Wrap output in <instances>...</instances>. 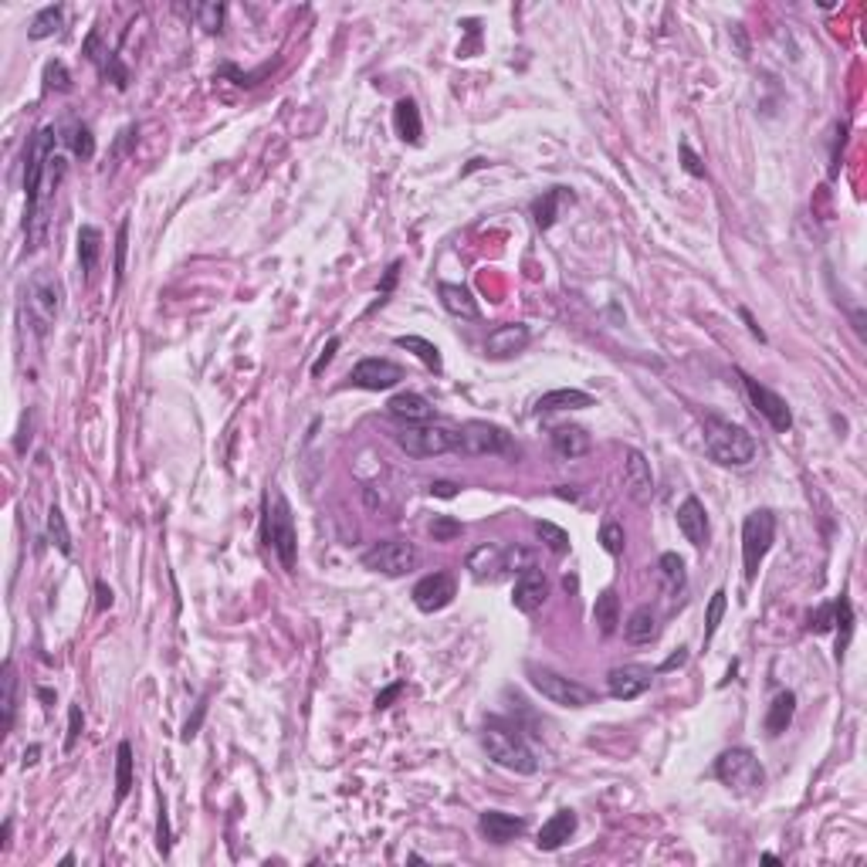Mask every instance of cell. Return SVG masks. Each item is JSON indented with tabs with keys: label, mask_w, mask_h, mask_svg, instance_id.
I'll return each instance as SVG.
<instances>
[{
	"label": "cell",
	"mask_w": 867,
	"mask_h": 867,
	"mask_svg": "<svg viewBox=\"0 0 867 867\" xmlns=\"http://www.w3.org/2000/svg\"><path fill=\"white\" fill-rule=\"evenodd\" d=\"M701 427H705V451H708V458L715 464H722V468H746V464L756 461V451H759L756 438L742 424H732V421L718 417V413H705Z\"/></svg>",
	"instance_id": "1"
},
{
	"label": "cell",
	"mask_w": 867,
	"mask_h": 867,
	"mask_svg": "<svg viewBox=\"0 0 867 867\" xmlns=\"http://www.w3.org/2000/svg\"><path fill=\"white\" fill-rule=\"evenodd\" d=\"M481 746H485L492 763H498L502 769H511L519 776H532L539 769V759H536V752L522 739V732L515 729V725H509V722H502V718H488L485 722Z\"/></svg>",
	"instance_id": "2"
},
{
	"label": "cell",
	"mask_w": 867,
	"mask_h": 867,
	"mask_svg": "<svg viewBox=\"0 0 867 867\" xmlns=\"http://www.w3.org/2000/svg\"><path fill=\"white\" fill-rule=\"evenodd\" d=\"M261 532H265V543L272 549L282 569L285 573H295V560H299V536H295V519H291V505L289 498L278 492V488H268L265 495V522H261Z\"/></svg>",
	"instance_id": "3"
},
{
	"label": "cell",
	"mask_w": 867,
	"mask_h": 867,
	"mask_svg": "<svg viewBox=\"0 0 867 867\" xmlns=\"http://www.w3.org/2000/svg\"><path fill=\"white\" fill-rule=\"evenodd\" d=\"M715 780L722 782V786H729L735 797H756V793H763L765 773L752 748L735 746V748H725L715 759Z\"/></svg>",
	"instance_id": "4"
},
{
	"label": "cell",
	"mask_w": 867,
	"mask_h": 867,
	"mask_svg": "<svg viewBox=\"0 0 867 867\" xmlns=\"http://www.w3.org/2000/svg\"><path fill=\"white\" fill-rule=\"evenodd\" d=\"M773 539H776V515L769 509L748 511L746 522H742V569H746L748 586L759 577V566L769 556Z\"/></svg>",
	"instance_id": "5"
},
{
	"label": "cell",
	"mask_w": 867,
	"mask_h": 867,
	"mask_svg": "<svg viewBox=\"0 0 867 867\" xmlns=\"http://www.w3.org/2000/svg\"><path fill=\"white\" fill-rule=\"evenodd\" d=\"M526 675H528V684H532L545 701H552V705H560V708H586V705H593L596 701V695L586 688V684L566 678V675L552 671V667L528 664Z\"/></svg>",
	"instance_id": "6"
},
{
	"label": "cell",
	"mask_w": 867,
	"mask_h": 867,
	"mask_svg": "<svg viewBox=\"0 0 867 867\" xmlns=\"http://www.w3.org/2000/svg\"><path fill=\"white\" fill-rule=\"evenodd\" d=\"M61 299H65V289H61V282L54 274L37 272L28 282L24 302H28V315H31V325H35L37 336H48V329H52L58 312H61Z\"/></svg>",
	"instance_id": "7"
},
{
	"label": "cell",
	"mask_w": 867,
	"mask_h": 867,
	"mask_svg": "<svg viewBox=\"0 0 867 867\" xmlns=\"http://www.w3.org/2000/svg\"><path fill=\"white\" fill-rule=\"evenodd\" d=\"M397 444L407 451L410 458H434V454H447V451H458V430L444 424H407L397 434Z\"/></svg>",
	"instance_id": "8"
},
{
	"label": "cell",
	"mask_w": 867,
	"mask_h": 867,
	"mask_svg": "<svg viewBox=\"0 0 867 867\" xmlns=\"http://www.w3.org/2000/svg\"><path fill=\"white\" fill-rule=\"evenodd\" d=\"M363 566L380 577H404L417 566V549L407 539H387L363 552Z\"/></svg>",
	"instance_id": "9"
},
{
	"label": "cell",
	"mask_w": 867,
	"mask_h": 867,
	"mask_svg": "<svg viewBox=\"0 0 867 867\" xmlns=\"http://www.w3.org/2000/svg\"><path fill=\"white\" fill-rule=\"evenodd\" d=\"M458 451L471 454V458H485V454H509L511 451V434L505 427L488 424V421H468L458 430Z\"/></svg>",
	"instance_id": "10"
},
{
	"label": "cell",
	"mask_w": 867,
	"mask_h": 867,
	"mask_svg": "<svg viewBox=\"0 0 867 867\" xmlns=\"http://www.w3.org/2000/svg\"><path fill=\"white\" fill-rule=\"evenodd\" d=\"M739 380H742L748 404L756 407V413H763L765 421H769V427H773L776 434H786V430L793 427V410H789V404H786V400H782V397L776 390L763 387L759 380H752V376L742 373V370H739Z\"/></svg>",
	"instance_id": "11"
},
{
	"label": "cell",
	"mask_w": 867,
	"mask_h": 867,
	"mask_svg": "<svg viewBox=\"0 0 867 867\" xmlns=\"http://www.w3.org/2000/svg\"><path fill=\"white\" fill-rule=\"evenodd\" d=\"M404 380V370L393 363V359H383V356H366L359 359L356 366H353V373H349V383L353 387H359V390H390V387H397Z\"/></svg>",
	"instance_id": "12"
},
{
	"label": "cell",
	"mask_w": 867,
	"mask_h": 867,
	"mask_svg": "<svg viewBox=\"0 0 867 867\" xmlns=\"http://www.w3.org/2000/svg\"><path fill=\"white\" fill-rule=\"evenodd\" d=\"M410 596H413V607L421 613H438L458 596V583L451 573H430V577L417 579Z\"/></svg>",
	"instance_id": "13"
},
{
	"label": "cell",
	"mask_w": 867,
	"mask_h": 867,
	"mask_svg": "<svg viewBox=\"0 0 867 867\" xmlns=\"http://www.w3.org/2000/svg\"><path fill=\"white\" fill-rule=\"evenodd\" d=\"M624 488L637 505H650V498H654L650 461L637 447H624Z\"/></svg>",
	"instance_id": "14"
},
{
	"label": "cell",
	"mask_w": 867,
	"mask_h": 867,
	"mask_svg": "<svg viewBox=\"0 0 867 867\" xmlns=\"http://www.w3.org/2000/svg\"><path fill=\"white\" fill-rule=\"evenodd\" d=\"M650 681H654V671L644 664H620L607 675V691L617 701H634L650 688Z\"/></svg>",
	"instance_id": "15"
},
{
	"label": "cell",
	"mask_w": 867,
	"mask_h": 867,
	"mask_svg": "<svg viewBox=\"0 0 867 867\" xmlns=\"http://www.w3.org/2000/svg\"><path fill=\"white\" fill-rule=\"evenodd\" d=\"M545 596H549V579H545L543 569L532 566V569L519 573V579H515L511 607H515L519 613H536L545 603Z\"/></svg>",
	"instance_id": "16"
},
{
	"label": "cell",
	"mask_w": 867,
	"mask_h": 867,
	"mask_svg": "<svg viewBox=\"0 0 867 867\" xmlns=\"http://www.w3.org/2000/svg\"><path fill=\"white\" fill-rule=\"evenodd\" d=\"M528 339H532L528 325L505 323V325H498V329H492V332H488V339H485V353H488L492 359H509V356H515V353H522V349L528 346Z\"/></svg>",
	"instance_id": "17"
},
{
	"label": "cell",
	"mask_w": 867,
	"mask_h": 867,
	"mask_svg": "<svg viewBox=\"0 0 867 867\" xmlns=\"http://www.w3.org/2000/svg\"><path fill=\"white\" fill-rule=\"evenodd\" d=\"M478 830L492 844H509V840L526 833V820L515 814H502V810H485L478 816Z\"/></svg>",
	"instance_id": "18"
},
{
	"label": "cell",
	"mask_w": 867,
	"mask_h": 867,
	"mask_svg": "<svg viewBox=\"0 0 867 867\" xmlns=\"http://www.w3.org/2000/svg\"><path fill=\"white\" fill-rule=\"evenodd\" d=\"M387 410H390L393 421H400L404 427L430 424V421H434V404H430L427 397H421V393H397V397H390Z\"/></svg>",
	"instance_id": "19"
},
{
	"label": "cell",
	"mask_w": 867,
	"mask_h": 867,
	"mask_svg": "<svg viewBox=\"0 0 867 867\" xmlns=\"http://www.w3.org/2000/svg\"><path fill=\"white\" fill-rule=\"evenodd\" d=\"M468 569H471V577L478 579V583H495V579L505 577V549L502 545H478V549H471V556H468Z\"/></svg>",
	"instance_id": "20"
},
{
	"label": "cell",
	"mask_w": 867,
	"mask_h": 867,
	"mask_svg": "<svg viewBox=\"0 0 867 867\" xmlns=\"http://www.w3.org/2000/svg\"><path fill=\"white\" fill-rule=\"evenodd\" d=\"M678 528H681V536L695 545V549H701V545L708 543V515H705V505L698 502L695 495H688V498L681 502Z\"/></svg>",
	"instance_id": "21"
},
{
	"label": "cell",
	"mask_w": 867,
	"mask_h": 867,
	"mask_svg": "<svg viewBox=\"0 0 867 867\" xmlns=\"http://www.w3.org/2000/svg\"><path fill=\"white\" fill-rule=\"evenodd\" d=\"M577 814L573 810H560V814H552L549 820H545L543 827H539V837H536V847L539 850H560L573 833H577Z\"/></svg>",
	"instance_id": "22"
},
{
	"label": "cell",
	"mask_w": 867,
	"mask_h": 867,
	"mask_svg": "<svg viewBox=\"0 0 867 867\" xmlns=\"http://www.w3.org/2000/svg\"><path fill=\"white\" fill-rule=\"evenodd\" d=\"M438 295H441V306L447 315H454V319H464V323H475L478 315H481V308H478L475 295L464 289V285H454V282H441V289H438Z\"/></svg>",
	"instance_id": "23"
},
{
	"label": "cell",
	"mask_w": 867,
	"mask_h": 867,
	"mask_svg": "<svg viewBox=\"0 0 867 867\" xmlns=\"http://www.w3.org/2000/svg\"><path fill=\"white\" fill-rule=\"evenodd\" d=\"M596 400L586 390H577V387H562V390H549L539 397L536 410L539 413H556V410H583L593 407Z\"/></svg>",
	"instance_id": "24"
},
{
	"label": "cell",
	"mask_w": 867,
	"mask_h": 867,
	"mask_svg": "<svg viewBox=\"0 0 867 867\" xmlns=\"http://www.w3.org/2000/svg\"><path fill=\"white\" fill-rule=\"evenodd\" d=\"M552 447H556V454L560 458H583L586 451H590V434L583 430V427H577V424H560V427H552Z\"/></svg>",
	"instance_id": "25"
},
{
	"label": "cell",
	"mask_w": 867,
	"mask_h": 867,
	"mask_svg": "<svg viewBox=\"0 0 867 867\" xmlns=\"http://www.w3.org/2000/svg\"><path fill=\"white\" fill-rule=\"evenodd\" d=\"M658 577H661V590L671 600H681L684 596V586H688V577H684V562H681L678 552H664L658 560Z\"/></svg>",
	"instance_id": "26"
},
{
	"label": "cell",
	"mask_w": 867,
	"mask_h": 867,
	"mask_svg": "<svg viewBox=\"0 0 867 867\" xmlns=\"http://www.w3.org/2000/svg\"><path fill=\"white\" fill-rule=\"evenodd\" d=\"M793 715H797V695H793V691H780V695L773 698L769 712H765V732H769L773 739L782 735V732L789 729Z\"/></svg>",
	"instance_id": "27"
},
{
	"label": "cell",
	"mask_w": 867,
	"mask_h": 867,
	"mask_svg": "<svg viewBox=\"0 0 867 867\" xmlns=\"http://www.w3.org/2000/svg\"><path fill=\"white\" fill-rule=\"evenodd\" d=\"M833 627H837V661H844L850 647V634H854V607H850L847 593H840L833 600Z\"/></svg>",
	"instance_id": "28"
},
{
	"label": "cell",
	"mask_w": 867,
	"mask_h": 867,
	"mask_svg": "<svg viewBox=\"0 0 867 867\" xmlns=\"http://www.w3.org/2000/svg\"><path fill=\"white\" fill-rule=\"evenodd\" d=\"M562 200H573V193H569L566 187H552V190H545L543 197L532 204V217H536V227H539V231H549V227L556 224V214H560Z\"/></svg>",
	"instance_id": "29"
},
{
	"label": "cell",
	"mask_w": 867,
	"mask_h": 867,
	"mask_svg": "<svg viewBox=\"0 0 867 867\" xmlns=\"http://www.w3.org/2000/svg\"><path fill=\"white\" fill-rule=\"evenodd\" d=\"M393 122H397V133H400L404 143H410V146L421 143L424 126H421V112H417L413 99H400V102H397V109H393Z\"/></svg>",
	"instance_id": "30"
},
{
	"label": "cell",
	"mask_w": 867,
	"mask_h": 867,
	"mask_svg": "<svg viewBox=\"0 0 867 867\" xmlns=\"http://www.w3.org/2000/svg\"><path fill=\"white\" fill-rule=\"evenodd\" d=\"M624 637L630 644H650L658 637V620H654V610L650 607H637L630 613V620L624 624Z\"/></svg>",
	"instance_id": "31"
},
{
	"label": "cell",
	"mask_w": 867,
	"mask_h": 867,
	"mask_svg": "<svg viewBox=\"0 0 867 867\" xmlns=\"http://www.w3.org/2000/svg\"><path fill=\"white\" fill-rule=\"evenodd\" d=\"M593 624H596V630H600V637H610L613 630H617V624H620V600H617L613 590H603V593L596 596Z\"/></svg>",
	"instance_id": "32"
},
{
	"label": "cell",
	"mask_w": 867,
	"mask_h": 867,
	"mask_svg": "<svg viewBox=\"0 0 867 867\" xmlns=\"http://www.w3.org/2000/svg\"><path fill=\"white\" fill-rule=\"evenodd\" d=\"M99 255H102V231L92 227V224H82V231H78V261H82L86 278H92L95 265H99Z\"/></svg>",
	"instance_id": "33"
},
{
	"label": "cell",
	"mask_w": 867,
	"mask_h": 867,
	"mask_svg": "<svg viewBox=\"0 0 867 867\" xmlns=\"http://www.w3.org/2000/svg\"><path fill=\"white\" fill-rule=\"evenodd\" d=\"M397 346L400 349H407V353H413V356L424 363L427 370H434V373H441L444 370V359H441V349L434 346L430 339H424V336H397Z\"/></svg>",
	"instance_id": "34"
},
{
	"label": "cell",
	"mask_w": 867,
	"mask_h": 867,
	"mask_svg": "<svg viewBox=\"0 0 867 867\" xmlns=\"http://www.w3.org/2000/svg\"><path fill=\"white\" fill-rule=\"evenodd\" d=\"M61 24H65V11H61L58 4H52V7H45V11H37L35 14L31 28H28V37H31V41L54 37L58 31H61Z\"/></svg>",
	"instance_id": "35"
},
{
	"label": "cell",
	"mask_w": 867,
	"mask_h": 867,
	"mask_svg": "<svg viewBox=\"0 0 867 867\" xmlns=\"http://www.w3.org/2000/svg\"><path fill=\"white\" fill-rule=\"evenodd\" d=\"M133 746L129 742H119V748H116V799H126L129 797V789H133Z\"/></svg>",
	"instance_id": "36"
},
{
	"label": "cell",
	"mask_w": 867,
	"mask_h": 867,
	"mask_svg": "<svg viewBox=\"0 0 867 867\" xmlns=\"http://www.w3.org/2000/svg\"><path fill=\"white\" fill-rule=\"evenodd\" d=\"M4 732L14 729V708H18V675H14V661H4Z\"/></svg>",
	"instance_id": "37"
},
{
	"label": "cell",
	"mask_w": 867,
	"mask_h": 867,
	"mask_svg": "<svg viewBox=\"0 0 867 867\" xmlns=\"http://www.w3.org/2000/svg\"><path fill=\"white\" fill-rule=\"evenodd\" d=\"M61 139L69 143V150L78 156V159H92V156H95V136H92V129L82 126V122H71Z\"/></svg>",
	"instance_id": "38"
},
{
	"label": "cell",
	"mask_w": 867,
	"mask_h": 867,
	"mask_svg": "<svg viewBox=\"0 0 867 867\" xmlns=\"http://www.w3.org/2000/svg\"><path fill=\"white\" fill-rule=\"evenodd\" d=\"M48 539H52V545L61 556H71V532H69V522H65V511L58 509V505L48 509Z\"/></svg>",
	"instance_id": "39"
},
{
	"label": "cell",
	"mask_w": 867,
	"mask_h": 867,
	"mask_svg": "<svg viewBox=\"0 0 867 867\" xmlns=\"http://www.w3.org/2000/svg\"><path fill=\"white\" fill-rule=\"evenodd\" d=\"M536 536L543 539V545L552 552V556H566V552H569V545H573V543H569V532H566V528H560L556 522H543V519L536 522Z\"/></svg>",
	"instance_id": "40"
},
{
	"label": "cell",
	"mask_w": 867,
	"mask_h": 867,
	"mask_svg": "<svg viewBox=\"0 0 867 867\" xmlns=\"http://www.w3.org/2000/svg\"><path fill=\"white\" fill-rule=\"evenodd\" d=\"M193 14H197V24L204 28L207 35H217V31L224 28V4H221V0L197 4V7H193Z\"/></svg>",
	"instance_id": "41"
},
{
	"label": "cell",
	"mask_w": 867,
	"mask_h": 867,
	"mask_svg": "<svg viewBox=\"0 0 867 867\" xmlns=\"http://www.w3.org/2000/svg\"><path fill=\"white\" fill-rule=\"evenodd\" d=\"M725 596H729L725 590H715L712 600H708V607H705V644L718 634V624H722V617H725Z\"/></svg>",
	"instance_id": "42"
},
{
	"label": "cell",
	"mask_w": 867,
	"mask_h": 867,
	"mask_svg": "<svg viewBox=\"0 0 867 867\" xmlns=\"http://www.w3.org/2000/svg\"><path fill=\"white\" fill-rule=\"evenodd\" d=\"M536 566V556H532V549H522V545H509L505 549V573H526V569H532Z\"/></svg>",
	"instance_id": "43"
},
{
	"label": "cell",
	"mask_w": 867,
	"mask_h": 867,
	"mask_svg": "<svg viewBox=\"0 0 867 867\" xmlns=\"http://www.w3.org/2000/svg\"><path fill=\"white\" fill-rule=\"evenodd\" d=\"M600 543H603V549H607L610 556H620V552H624V545H627L624 526H617V522H603V528H600Z\"/></svg>",
	"instance_id": "44"
},
{
	"label": "cell",
	"mask_w": 867,
	"mask_h": 867,
	"mask_svg": "<svg viewBox=\"0 0 867 867\" xmlns=\"http://www.w3.org/2000/svg\"><path fill=\"white\" fill-rule=\"evenodd\" d=\"M126 251H129V217L119 221V234H116V289L122 285V274H126Z\"/></svg>",
	"instance_id": "45"
},
{
	"label": "cell",
	"mask_w": 867,
	"mask_h": 867,
	"mask_svg": "<svg viewBox=\"0 0 867 867\" xmlns=\"http://www.w3.org/2000/svg\"><path fill=\"white\" fill-rule=\"evenodd\" d=\"M430 536H434V543H454L461 536V522L458 519H451V515H438L434 522H430Z\"/></svg>",
	"instance_id": "46"
},
{
	"label": "cell",
	"mask_w": 867,
	"mask_h": 867,
	"mask_svg": "<svg viewBox=\"0 0 867 867\" xmlns=\"http://www.w3.org/2000/svg\"><path fill=\"white\" fill-rule=\"evenodd\" d=\"M45 88H58V92H69L71 88V75L61 61H48V69H45Z\"/></svg>",
	"instance_id": "47"
},
{
	"label": "cell",
	"mask_w": 867,
	"mask_h": 867,
	"mask_svg": "<svg viewBox=\"0 0 867 867\" xmlns=\"http://www.w3.org/2000/svg\"><path fill=\"white\" fill-rule=\"evenodd\" d=\"M810 634H830L833 630V603H823L810 613V624H806Z\"/></svg>",
	"instance_id": "48"
},
{
	"label": "cell",
	"mask_w": 867,
	"mask_h": 867,
	"mask_svg": "<svg viewBox=\"0 0 867 867\" xmlns=\"http://www.w3.org/2000/svg\"><path fill=\"white\" fill-rule=\"evenodd\" d=\"M82 729H86V715H82V708H78V705H71V708H69V735H65V752H71V748L78 746V735H82Z\"/></svg>",
	"instance_id": "49"
},
{
	"label": "cell",
	"mask_w": 867,
	"mask_h": 867,
	"mask_svg": "<svg viewBox=\"0 0 867 867\" xmlns=\"http://www.w3.org/2000/svg\"><path fill=\"white\" fill-rule=\"evenodd\" d=\"M844 139H847V122H837V129H833V150H830V180L840 176V150H844Z\"/></svg>",
	"instance_id": "50"
},
{
	"label": "cell",
	"mask_w": 867,
	"mask_h": 867,
	"mask_svg": "<svg viewBox=\"0 0 867 867\" xmlns=\"http://www.w3.org/2000/svg\"><path fill=\"white\" fill-rule=\"evenodd\" d=\"M156 847H159L163 857L170 854V816H167V806H159V820H156Z\"/></svg>",
	"instance_id": "51"
},
{
	"label": "cell",
	"mask_w": 867,
	"mask_h": 867,
	"mask_svg": "<svg viewBox=\"0 0 867 867\" xmlns=\"http://www.w3.org/2000/svg\"><path fill=\"white\" fill-rule=\"evenodd\" d=\"M397 278H400V261H393L390 268H387V274H383V282H380V299H376L373 306H370V312H373L376 306H383L387 302V295L393 291V285H397Z\"/></svg>",
	"instance_id": "52"
},
{
	"label": "cell",
	"mask_w": 867,
	"mask_h": 867,
	"mask_svg": "<svg viewBox=\"0 0 867 867\" xmlns=\"http://www.w3.org/2000/svg\"><path fill=\"white\" fill-rule=\"evenodd\" d=\"M336 349H339V336H332V339L323 346V353H319V359L312 363V376H323V370L332 363V356H336Z\"/></svg>",
	"instance_id": "53"
},
{
	"label": "cell",
	"mask_w": 867,
	"mask_h": 867,
	"mask_svg": "<svg viewBox=\"0 0 867 867\" xmlns=\"http://www.w3.org/2000/svg\"><path fill=\"white\" fill-rule=\"evenodd\" d=\"M204 715H207V698H204V701H200V705H197V712H193V718H190L187 725H184V732H180V739H184V742H190V739H193V735L200 732V722H204Z\"/></svg>",
	"instance_id": "54"
},
{
	"label": "cell",
	"mask_w": 867,
	"mask_h": 867,
	"mask_svg": "<svg viewBox=\"0 0 867 867\" xmlns=\"http://www.w3.org/2000/svg\"><path fill=\"white\" fill-rule=\"evenodd\" d=\"M681 159H684V170L691 173V176H705V167L698 163V156L691 153V146H688V143H681Z\"/></svg>",
	"instance_id": "55"
},
{
	"label": "cell",
	"mask_w": 867,
	"mask_h": 867,
	"mask_svg": "<svg viewBox=\"0 0 867 867\" xmlns=\"http://www.w3.org/2000/svg\"><path fill=\"white\" fill-rule=\"evenodd\" d=\"M400 691H404V684H400V681H397V684H390L387 691H380V695H376V712H383V708H390V701H393V698H397V695H400Z\"/></svg>",
	"instance_id": "56"
},
{
	"label": "cell",
	"mask_w": 867,
	"mask_h": 867,
	"mask_svg": "<svg viewBox=\"0 0 867 867\" xmlns=\"http://www.w3.org/2000/svg\"><path fill=\"white\" fill-rule=\"evenodd\" d=\"M82 52H86L88 61H102V54H99V31H92V35L86 37V48H82Z\"/></svg>",
	"instance_id": "57"
},
{
	"label": "cell",
	"mask_w": 867,
	"mask_h": 867,
	"mask_svg": "<svg viewBox=\"0 0 867 867\" xmlns=\"http://www.w3.org/2000/svg\"><path fill=\"white\" fill-rule=\"evenodd\" d=\"M430 495H438V498H454V495H458V485H454V481H434V485H430Z\"/></svg>",
	"instance_id": "58"
},
{
	"label": "cell",
	"mask_w": 867,
	"mask_h": 867,
	"mask_svg": "<svg viewBox=\"0 0 867 867\" xmlns=\"http://www.w3.org/2000/svg\"><path fill=\"white\" fill-rule=\"evenodd\" d=\"M684 661H688V647H678V650H675V654H671V658H667L658 671H675V667H681Z\"/></svg>",
	"instance_id": "59"
},
{
	"label": "cell",
	"mask_w": 867,
	"mask_h": 867,
	"mask_svg": "<svg viewBox=\"0 0 867 867\" xmlns=\"http://www.w3.org/2000/svg\"><path fill=\"white\" fill-rule=\"evenodd\" d=\"M739 315H742V323L748 325V332H752V336H756V339H759V342H765V332H763V329H759V325H756V319H752V312H748V308H739Z\"/></svg>",
	"instance_id": "60"
},
{
	"label": "cell",
	"mask_w": 867,
	"mask_h": 867,
	"mask_svg": "<svg viewBox=\"0 0 867 867\" xmlns=\"http://www.w3.org/2000/svg\"><path fill=\"white\" fill-rule=\"evenodd\" d=\"M95 593H99V610H109L112 607V590L105 583H95Z\"/></svg>",
	"instance_id": "61"
},
{
	"label": "cell",
	"mask_w": 867,
	"mask_h": 867,
	"mask_svg": "<svg viewBox=\"0 0 867 867\" xmlns=\"http://www.w3.org/2000/svg\"><path fill=\"white\" fill-rule=\"evenodd\" d=\"M11 830H14V823H11V820H4V830H0V850H7V840H11Z\"/></svg>",
	"instance_id": "62"
},
{
	"label": "cell",
	"mask_w": 867,
	"mask_h": 867,
	"mask_svg": "<svg viewBox=\"0 0 867 867\" xmlns=\"http://www.w3.org/2000/svg\"><path fill=\"white\" fill-rule=\"evenodd\" d=\"M37 752H41V748H37V746L28 748V752H24V765H35V763H37Z\"/></svg>",
	"instance_id": "63"
}]
</instances>
